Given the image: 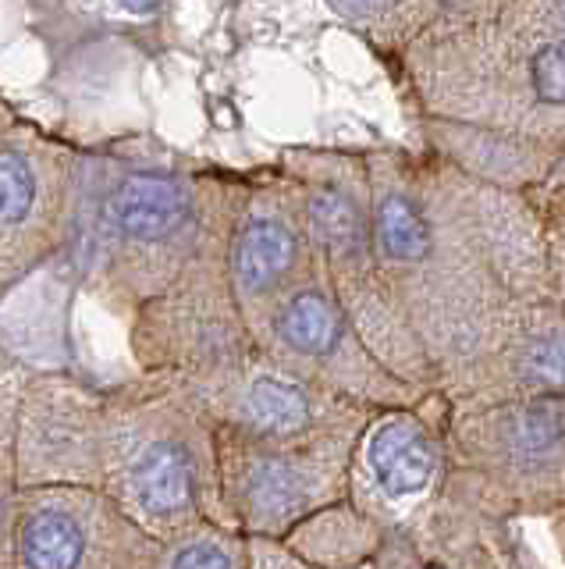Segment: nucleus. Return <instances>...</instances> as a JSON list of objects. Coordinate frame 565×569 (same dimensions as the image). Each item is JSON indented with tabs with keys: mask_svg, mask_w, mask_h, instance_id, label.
<instances>
[{
	"mask_svg": "<svg viewBox=\"0 0 565 569\" xmlns=\"http://www.w3.org/2000/svg\"><path fill=\"white\" fill-rule=\"evenodd\" d=\"M363 153L384 278L441 381L519 302L547 296L544 213L534 196L473 182L431 150Z\"/></svg>",
	"mask_w": 565,
	"mask_h": 569,
	"instance_id": "1",
	"label": "nucleus"
},
{
	"mask_svg": "<svg viewBox=\"0 0 565 569\" xmlns=\"http://www.w3.org/2000/svg\"><path fill=\"white\" fill-rule=\"evenodd\" d=\"M245 174L196 168L164 150L82 153L64 253L79 289L125 317L203 257L228 253Z\"/></svg>",
	"mask_w": 565,
	"mask_h": 569,
	"instance_id": "2",
	"label": "nucleus"
},
{
	"mask_svg": "<svg viewBox=\"0 0 565 569\" xmlns=\"http://www.w3.org/2000/svg\"><path fill=\"white\" fill-rule=\"evenodd\" d=\"M395 68L416 114L565 142V43L498 0H458Z\"/></svg>",
	"mask_w": 565,
	"mask_h": 569,
	"instance_id": "3",
	"label": "nucleus"
},
{
	"mask_svg": "<svg viewBox=\"0 0 565 569\" xmlns=\"http://www.w3.org/2000/svg\"><path fill=\"white\" fill-rule=\"evenodd\" d=\"M108 491L153 538L224 523L218 420L189 378L139 370L103 385V473Z\"/></svg>",
	"mask_w": 565,
	"mask_h": 569,
	"instance_id": "4",
	"label": "nucleus"
},
{
	"mask_svg": "<svg viewBox=\"0 0 565 569\" xmlns=\"http://www.w3.org/2000/svg\"><path fill=\"white\" fill-rule=\"evenodd\" d=\"M303 189L306 224L316 249V263L327 284L356 325L370 352L423 391L441 388L437 370L423 349L416 328L405 317L398 296L384 278L374 246V207H370V174L363 150L295 147L278 160Z\"/></svg>",
	"mask_w": 565,
	"mask_h": 569,
	"instance_id": "5",
	"label": "nucleus"
},
{
	"mask_svg": "<svg viewBox=\"0 0 565 569\" xmlns=\"http://www.w3.org/2000/svg\"><path fill=\"white\" fill-rule=\"evenodd\" d=\"M445 498L491 523L565 506V396L452 406Z\"/></svg>",
	"mask_w": 565,
	"mask_h": 569,
	"instance_id": "6",
	"label": "nucleus"
},
{
	"mask_svg": "<svg viewBox=\"0 0 565 569\" xmlns=\"http://www.w3.org/2000/svg\"><path fill=\"white\" fill-rule=\"evenodd\" d=\"M356 435L271 441L218 423V473L228 527L245 538L285 541L289 533L349 498V456Z\"/></svg>",
	"mask_w": 565,
	"mask_h": 569,
	"instance_id": "7",
	"label": "nucleus"
},
{
	"mask_svg": "<svg viewBox=\"0 0 565 569\" xmlns=\"http://www.w3.org/2000/svg\"><path fill=\"white\" fill-rule=\"evenodd\" d=\"M253 342L295 378L363 409L413 406L427 396L370 352L321 267L274 302L253 328Z\"/></svg>",
	"mask_w": 565,
	"mask_h": 569,
	"instance_id": "8",
	"label": "nucleus"
},
{
	"mask_svg": "<svg viewBox=\"0 0 565 569\" xmlns=\"http://www.w3.org/2000/svg\"><path fill=\"white\" fill-rule=\"evenodd\" d=\"M452 399L441 388L413 406L374 409L349 456V502L384 533L416 527L445 495Z\"/></svg>",
	"mask_w": 565,
	"mask_h": 569,
	"instance_id": "9",
	"label": "nucleus"
},
{
	"mask_svg": "<svg viewBox=\"0 0 565 569\" xmlns=\"http://www.w3.org/2000/svg\"><path fill=\"white\" fill-rule=\"evenodd\" d=\"M256 349L228 281V253L203 257L161 296L129 313V352L139 370H174L200 381Z\"/></svg>",
	"mask_w": 565,
	"mask_h": 569,
	"instance_id": "10",
	"label": "nucleus"
},
{
	"mask_svg": "<svg viewBox=\"0 0 565 569\" xmlns=\"http://www.w3.org/2000/svg\"><path fill=\"white\" fill-rule=\"evenodd\" d=\"M79 150L32 124L0 132V302L64 253Z\"/></svg>",
	"mask_w": 565,
	"mask_h": 569,
	"instance_id": "11",
	"label": "nucleus"
},
{
	"mask_svg": "<svg viewBox=\"0 0 565 569\" xmlns=\"http://www.w3.org/2000/svg\"><path fill=\"white\" fill-rule=\"evenodd\" d=\"M161 538L108 491L85 485L22 488L14 569H150Z\"/></svg>",
	"mask_w": 565,
	"mask_h": 569,
	"instance_id": "12",
	"label": "nucleus"
},
{
	"mask_svg": "<svg viewBox=\"0 0 565 569\" xmlns=\"http://www.w3.org/2000/svg\"><path fill=\"white\" fill-rule=\"evenodd\" d=\"M316 267L321 263L295 178L281 164L245 174L228 231V281L250 331Z\"/></svg>",
	"mask_w": 565,
	"mask_h": 569,
	"instance_id": "13",
	"label": "nucleus"
},
{
	"mask_svg": "<svg viewBox=\"0 0 565 569\" xmlns=\"http://www.w3.org/2000/svg\"><path fill=\"white\" fill-rule=\"evenodd\" d=\"M103 473V385L68 370L29 367L14 420V477L19 488L85 485Z\"/></svg>",
	"mask_w": 565,
	"mask_h": 569,
	"instance_id": "14",
	"label": "nucleus"
},
{
	"mask_svg": "<svg viewBox=\"0 0 565 569\" xmlns=\"http://www.w3.org/2000/svg\"><path fill=\"white\" fill-rule=\"evenodd\" d=\"M221 427L271 441L360 435L374 409L345 402L250 349L206 378L192 381Z\"/></svg>",
	"mask_w": 565,
	"mask_h": 569,
	"instance_id": "15",
	"label": "nucleus"
},
{
	"mask_svg": "<svg viewBox=\"0 0 565 569\" xmlns=\"http://www.w3.org/2000/svg\"><path fill=\"white\" fill-rule=\"evenodd\" d=\"M452 406L565 396V302L552 292L519 302L491 342L441 378Z\"/></svg>",
	"mask_w": 565,
	"mask_h": 569,
	"instance_id": "16",
	"label": "nucleus"
},
{
	"mask_svg": "<svg viewBox=\"0 0 565 569\" xmlns=\"http://www.w3.org/2000/svg\"><path fill=\"white\" fill-rule=\"evenodd\" d=\"M416 129L423 150L491 189L537 196L565 178V142L434 114H416Z\"/></svg>",
	"mask_w": 565,
	"mask_h": 569,
	"instance_id": "17",
	"label": "nucleus"
},
{
	"mask_svg": "<svg viewBox=\"0 0 565 569\" xmlns=\"http://www.w3.org/2000/svg\"><path fill=\"white\" fill-rule=\"evenodd\" d=\"M508 527L481 520L441 495L416 527L387 533L377 562L384 569H508Z\"/></svg>",
	"mask_w": 565,
	"mask_h": 569,
	"instance_id": "18",
	"label": "nucleus"
},
{
	"mask_svg": "<svg viewBox=\"0 0 565 569\" xmlns=\"http://www.w3.org/2000/svg\"><path fill=\"white\" fill-rule=\"evenodd\" d=\"M384 541L387 533L349 498H342V502L313 512L281 545L313 569H360L381 556Z\"/></svg>",
	"mask_w": 565,
	"mask_h": 569,
	"instance_id": "19",
	"label": "nucleus"
},
{
	"mask_svg": "<svg viewBox=\"0 0 565 569\" xmlns=\"http://www.w3.org/2000/svg\"><path fill=\"white\" fill-rule=\"evenodd\" d=\"M384 61L398 64L423 32L437 26L458 0H327Z\"/></svg>",
	"mask_w": 565,
	"mask_h": 569,
	"instance_id": "20",
	"label": "nucleus"
},
{
	"mask_svg": "<svg viewBox=\"0 0 565 569\" xmlns=\"http://www.w3.org/2000/svg\"><path fill=\"white\" fill-rule=\"evenodd\" d=\"M150 569H250V538L224 523H200L161 541Z\"/></svg>",
	"mask_w": 565,
	"mask_h": 569,
	"instance_id": "21",
	"label": "nucleus"
},
{
	"mask_svg": "<svg viewBox=\"0 0 565 569\" xmlns=\"http://www.w3.org/2000/svg\"><path fill=\"white\" fill-rule=\"evenodd\" d=\"M32 4H54L72 18H82L93 32H153L168 14L171 0H32Z\"/></svg>",
	"mask_w": 565,
	"mask_h": 569,
	"instance_id": "22",
	"label": "nucleus"
},
{
	"mask_svg": "<svg viewBox=\"0 0 565 569\" xmlns=\"http://www.w3.org/2000/svg\"><path fill=\"white\" fill-rule=\"evenodd\" d=\"M29 378V363L14 360L0 349V467L14 462V420H19L22 385Z\"/></svg>",
	"mask_w": 565,
	"mask_h": 569,
	"instance_id": "23",
	"label": "nucleus"
},
{
	"mask_svg": "<svg viewBox=\"0 0 565 569\" xmlns=\"http://www.w3.org/2000/svg\"><path fill=\"white\" fill-rule=\"evenodd\" d=\"M22 488L14 477V462L0 467V569H14V533H19Z\"/></svg>",
	"mask_w": 565,
	"mask_h": 569,
	"instance_id": "24",
	"label": "nucleus"
},
{
	"mask_svg": "<svg viewBox=\"0 0 565 569\" xmlns=\"http://www.w3.org/2000/svg\"><path fill=\"white\" fill-rule=\"evenodd\" d=\"M498 8L523 26H534L565 43V0H498Z\"/></svg>",
	"mask_w": 565,
	"mask_h": 569,
	"instance_id": "25",
	"label": "nucleus"
},
{
	"mask_svg": "<svg viewBox=\"0 0 565 569\" xmlns=\"http://www.w3.org/2000/svg\"><path fill=\"white\" fill-rule=\"evenodd\" d=\"M250 569H313V566L292 556L281 541L250 538Z\"/></svg>",
	"mask_w": 565,
	"mask_h": 569,
	"instance_id": "26",
	"label": "nucleus"
},
{
	"mask_svg": "<svg viewBox=\"0 0 565 569\" xmlns=\"http://www.w3.org/2000/svg\"><path fill=\"white\" fill-rule=\"evenodd\" d=\"M534 200H537V207H541V213H544L547 231H552V236H562V239H565V178H562V182H555L552 189L537 192Z\"/></svg>",
	"mask_w": 565,
	"mask_h": 569,
	"instance_id": "27",
	"label": "nucleus"
},
{
	"mask_svg": "<svg viewBox=\"0 0 565 569\" xmlns=\"http://www.w3.org/2000/svg\"><path fill=\"white\" fill-rule=\"evenodd\" d=\"M547 292L565 302V239L547 231Z\"/></svg>",
	"mask_w": 565,
	"mask_h": 569,
	"instance_id": "28",
	"label": "nucleus"
},
{
	"mask_svg": "<svg viewBox=\"0 0 565 569\" xmlns=\"http://www.w3.org/2000/svg\"><path fill=\"white\" fill-rule=\"evenodd\" d=\"M547 523H552V541H555L558 559H562V566H565V506H562L558 512L547 516Z\"/></svg>",
	"mask_w": 565,
	"mask_h": 569,
	"instance_id": "29",
	"label": "nucleus"
},
{
	"mask_svg": "<svg viewBox=\"0 0 565 569\" xmlns=\"http://www.w3.org/2000/svg\"><path fill=\"white\" fill-rule=\"evenodd\" d=\"M11 111H8V103L4 100H0V132H4V129H11Z\"/></svg>",
	"mask_w": 565,
	"mask_h": 569,
	"instance_id": "30",
	"label": "nucleus"
},
{
	"mask_svg": "<svg viewBox=\"0 0 565 569\" xmlns=\"http://www.w3.org/2000/svg\"><path fill=\"white\" fill-rule=\"evenodd\" d=\"M360 569H384V566H381V562L374 559V562H366V566H360Z\"/></svg>",
	"mask_w": 565,
	"mask_h": 569,
	"instance_id": "31",
	"label": "nucleus"
},
{
	"mask_svg": "<svg viewBox=\"0 0 565 569\" xmlns=\"http://www.w3.org/2000/svg\"><path fill=\"white\" fill-rule=\"evenodd\" d=\"M508 569H523V566H519V562H512V566H508Z\"/></svg>",
	"mask_w": 565,
	"mask_h": 569,
	"instance_id": "32",
	"label": "nucleus"
}]
</instances>
